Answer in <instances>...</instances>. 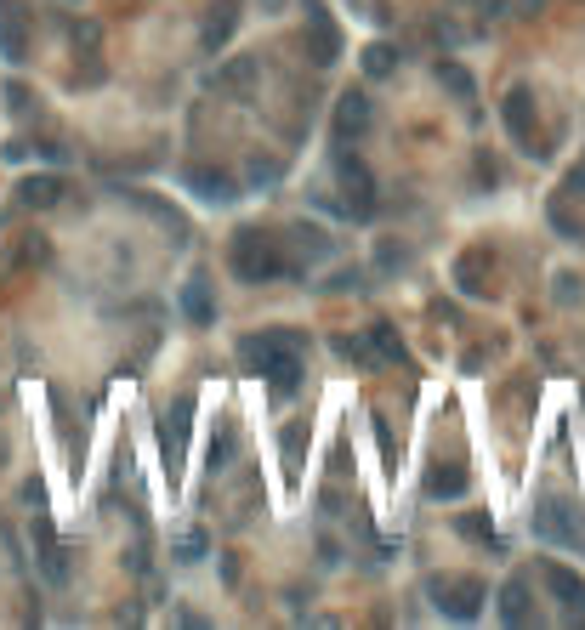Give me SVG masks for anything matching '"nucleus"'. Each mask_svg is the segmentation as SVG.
<instances>
[{
    "label": "nucleus",
    "instance_id": "20e7f679",
    "mask_svg": "<svg viewBox=\"0 0 585 630\" xmlns=\"http://www.w3.org/2000/svg\"><path fill=\"white\" fill-rule=\"evenodd\" d=\"M534 534H540V540H557V545H585V523L568 511V500H557V494L540 500V511H534Z\"/></svg>",
    "mask_w": 585,
    "mask_h": 630
},
{
    "label": "nucleus",
    "instance_id": "f8f14e48",
    "mask_svg": "<svg viewBox=\"0 0 585 630\" xmlns=\"http://www.w3.org/2000/svg\"><path fill=\"white\" fill-rule=\"evenodd\" d=\"M63 199V182L57 176H23L18 182V205L23 210H52Z\"/></svg>",
    "mask_w": 585,
    "mask_h": 630
},
{
    "label": "nucleus",
    "instance_id": "7ed1b4c3",
    "mask_svg": "<svg viewBox=\"0 0 585 630\" xmlns=\"http://www.w3.org/2000/svg\"><path fill=\"white\" fill-rule=\"evenodd\" d=\"M483 579H432V602H438V613H449V619H478L483 608Z\"/></svg>",
    "mask_w": 585,
    "mask_h": 630
},
{
    "label": "nucleus",
    "instance_id": "39448f33",
    "mask_svg": "<svg viewBox=\"0 0 585 630\" xmlns=\"http://www.w3.org/2000/svg\"><path fill=\"white\" fill-rule=\"evenodd\" d=\"M0 52H6V63L29 57V18H23L18 0H0Z\"/></svg>",
    "mask_w": 585,
    "mask_h": 630
},
{
    "label": "nucleus",
    "instance_id": "f3484780",
    "mask_svg": "<svg viewBox=\"0 0 585 630\" xmlns=\"http://www.w3.org/2000/svg\"><path fill=\"white\" fill-rule=\"evenodd\" d=\"M182 313L194 318V324H211L216 307H211V290H205V279H188V290H182Z\"/></svg>",
    "mask_w": 585,
    "mask_h": 630
},
{
    "label": "nucleus",
    "instance_id": "2eb2a0df",
    "mask_svg": "<svg viewBox=\"0 0 585 630\" xmlns=\"http://www.w3.org/2000/svg\"><path fill=\"white\" fill-rule=\"evenodd\" d=\"M529 585H523V579H506V585H500V619H506V625H529Z\"/></svg>",
    "mask_w": 585,
    "mask_h": 630
},
{
    "label": "nucleus",
    "instance_id": "dca6fc26",
    "mask_svg": "<svg viewBox=\"0 0 585 630\" xmlns=\"http://www.w3.org/2000/svg\"><path fill=\"white\" fill-rule=\"evenodd\" d=\"M250 80H256V57H239V63H228V69L216 74V91H233V97H245Z\"/></svg>",
    "mask_w": 585,
    "mask_h": 630
},
{
    "label": "nucleus",
    "instance_id": "0eeeda50",
    "mask_svg": "<svg viewBox=\"0 0 585 630\" xmlns=\"http://www.w3.org/2000/svg\"><path fill=\"white\" fill-rule=\"evenodd\" d=\"M188 415H194V398H177V409L160 420V443H165V460H171V477L182 466V443H188Z\"/></svg>",
    "mask_w": 585,
    "mask_h": 630
},
{
    "label": "nucleus",
    "instance_id": "5701e85b",
    "mask_svg": "<svg viewBox=\"0 0 585 630\" xmlns=\"http://www.w3.org/2000/svg\"><path fill=\"white\" fill-rule=\"evenodd\" d=\"M364 74H370V80L392 74V46H370V52H364Z\"/></svg>",
    "mask_w": 585,
    "mask_h": 630
},
{
    "label": "nucleus",
    "instance_id": "412c9836",
    "mask_svg": "<svg viewBox=\"0 0 585 630\" xmlns=\"http://www.w3.org/2000/svg\"><path fill=\"white\" fill-rule=\"evenodd\" d=\"M370 341H375V352H381V358H392V364H404V341H398V335H392L387 324H375V330H370Z\"/></svg>",
    "mask_w": 585,
    "mask_h": 630
},
{
    "label": "nucleus",
    "instance_id": "6e6552de",
    "mask_svg": "<svg viewBox=\"0 0 585 630\" xmlns=\"http://www.w3.org/2000/svg\"><path fill=\"white\" fill-rule=\"evenodd\" d=\"M500 114H506V131H512V137L534 154V97H529V91H523V86H517V91H506Z\"/></svg>",
    "mask_w": 585,
    "mask_h": 630
},
{
    "label": "nucleus",
    "instance_id": "9b49d317",
    "mask_svg": "<svg viewBox=\"0 0 585 630\" xmlns=\"http://www.w3.org/2000/svg\"><path fill=\"white\" fill-rule=\"evenodd\" d=\"M35 545H40V568H46V579L63 585V579H69V562H63V545H57V534H52L46 517H35Z\"/></svg>",
    "mask_w": 585,
    "mask_h": 630
},
{
    "label": "nucleus",
    "instance_id": "423d86ee",
    "mask_svg": "<svg viewBox=\"0 0 585 630\" xmlns=\"http://www.w3.org/2000/svg\"><path fill=\"white\" fill-rule=\"evenodd\" d=\"M307 23H313V40H307V57H313L319 69H330V63H336V52H341V35L330 29V18H324V6H319V0H307Z\"/></svg>",
    "mask_w": 585,
    "mask_h": 630
},
{
    "label": "nucleus",
    "instance_id": "1a4fd4ad",
    "mask_svg": "<svg viewBox=\"0 0 585 630\" xmlns=\"http://www.w3.org/2000/svg\"><path fill=\"white\" fill-rule=\"evenodd\" d=\"M370 120H375V108H370V97L364 91H347L336 103V131L341 137H364L370 131Z\"/></svg>",
    "mask_w": 585,
    "mask_h": 630
},
{
    "label": "nucleus",
    "instance_id": "9d476101",
    "mask_svg": "<svg viewBox=\"0 0 585 630\" xmlns=\"http://www.w3.org/2000/svg\"><path fill=\"white\" fill-rule=\"evenodd\" d=\"M188 188L199 193V199H211V205H228L233 193V176L228 171H211V165H188Z\"/></svg>",
    "mask_w": 585,
    "mask_h": 630
},
{
    "label": "nucleus",
    "instance_id": "393cba45",
    "mask_svg": "<svg viewBox=\"0 0 585 630\" xmlns=\"http://www.w3.org/2000/svg\"><path fill=\"white\" fill-rule=\"evenodd\" d=\"M18 262H46V245H40V239H29V245L18 250Z\"/></svg>",
    "mask_w": 585,
    "mask_h": 630
},
{
    "label": "nucleus",
    "instance_id": "4468645a",
    "mask_svg": "<svg viewBox=\"0 0 585 630\" xmlns=\"http://www.w3.org/2000/svg\"><path fill=\"white\" fill-rule=\"evenodd\" d=\"M466 483H472V477H466L461 466H432V472H426V494H432V500H461Z\"/></svg>",
    "mask_w": 585,
    "mask_h": 630
},
{
    "label": "nucleus",
    "instance_id": "f03ea898",
    "mask_svg": "<svg viewBox=\"0 0 585 630\" xmlns=\"http://www.w3.org/2000/svg\"><path fill=\"white\" fill-rule=\"evenodd\" d=\"M233 273L245 284H273L290 273V262H284L279 239H267L262 228H245V233H233Z\"/></svg>",
    "mask_w": 585,
    "mask_h": 630
},
{
    "label": "nucleus",
    "instance_id": "aec40b11",
    "mask_svg": "<svg viewBox=\"0 0 585 630\" xmlns=\"http://www.w3.org/2000/svg\"><path fill=\"white\" fill-rule=\"evenodd\" d=\"M171 551H177V562H199L205 551H211V540H205L199 528H188V534H177V545H171Z\"/></svg>",
    "mask_w": 585,
    "mask_h": 630
},
{
    "label": "nucleus",
    "instance_id": "ddd939ff",
    "mask_svg": "<svg viewBox=\"0 0 585 630\" xmlns=\"http://www.w3.org/2000/svg\"><path fill=\"white\" fill-rule=\"evenodd\" d=\"M540 574H546L551 596H563L568 608H580V613H585V579L574 574V568H563V562H546V568H540Z\"/></svg>",
    "mask_w": 585,
    "mask_h": 630
},
{
    "label": "nucleus",
    "instance_id": "6ab92c4d",
    "mask_svg": "<svg viewBox=\"0 0 585 630\" xmlns=\"http://www.w3.org/2000/svg\"><path fill=\"white\" fill-rule=\"evenodd\" d=\"M438 80H444V86L455 91L461 103H472V97H478V86H472V74H466L461 63H449V57H444V63H438Z\"/></svg>",
    "mask_w": 585,
    "mask_h": 630
},
{
    "label": "nucleus",
    "instance_id": "4be33fe9",
    "mask_svg": "<svg viewBox=\"0 0 585 630\" xmlns=\"http://www.w3.org/2000/svg\"><path fill=\"white\" fill-rule=\"evenodd\" d=\"M228 35H233V12H228V6H216V18L205 23V46H222Z\"/></svg>",
    "mask_w": 585,
    "mask_h": 630
},
{
    "label": "nucleus",
    "instance_id": "b1692460",
    "mask_svg": "<svg viewBox=\"0 0 585 630\" xmlns=\"http://www.w3.org/2000/svg\"><path fill=\"white\" fill-rule=\"evenodd\" d=\"M233 455V432H222V438L211 443V472H222V460Z\"/></svg>",
    "mask_w": 585,
    "mask_h": 630
},
{
    "label": "nucleus",
    "instance_id": "a211bd4d",
    "mask_svg": "<svg viewBox=\"0 0 585 630\" xmlns=\"http://www.w3.org/2000/svg\"><path fill=\"white\" fill-rule=\"evenodd\" d=\"M455 279H461V290H466V296H489V284H483V256H478V250H472V256H461Z\"/></svg>",
    "mask_w": 585,
    "mask_h": 630
},
{
    "label": "nucleus",
    "instance_id": "f257e3e1",
    "mask_svg": "<svg viewBox=\"0 0 585 630\" xmlns=\"http://www.w3.org/2000/svg\"><path fill=\"white\" fill-rule=\"evenodd\" d=\"M239 364L250 375H267L273 392H296L302 386V341L284 330H262V335H245L239 341Z\"/></svg>",
    "mask_w": 585,
    "mask_h": 630
}]
</instances>
